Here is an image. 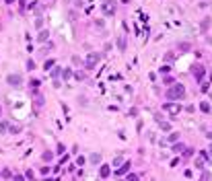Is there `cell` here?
Here are the masks:
<instances>
[{"label": "cell", "instance_id": "1", "mask_svg": "<svg viewBox=\"0 0 212 181\" xmlns=\"http://www.w3.org/2000/svg\"><path fill=\"white\" fill-rule=\"evenodd\" d=\"M183 97H185V86L183 84H179V82L169 84V88H167V99L169 101H179Z\"/></svg>", "mask_w": 212, "mask_h": 181}, {"label": "cell", "instance_id": "2", "mask_svg": "<svg viewBox=\"0 0 212 181\" xmlns=\"http://www.w3.org/2000/svg\"><path fill=\"white\" fill-rule=\"evenodd\" d=\"M101 10H103L105 17H113L115 10H117V2H115V0H105L103 6H101Z\"/></svg>", "mask_w": 212, "mask_h": 181}, {"label": "cell", "instance_id": "3", "mask_svg": "<svg viewBox=\"0 0 212 181\" xmlns=\"http://www.w3.org/2000/svg\"><path fill=\"white\" fill-rule=\"evenodd\" d=\"M163 109H165V111H169V115H173V117H175V115H179V111H181V107H179L175 101L165 103V105H163Z\"/></svg>", "mask_w": 212, "mask_h": 181}, {"label": "cell", "instance_id": "4", "mask_svg": "<svg viewBox=\"0 0 212 181\" xmlns=\"http://www.w3.org/2000/svg\"><path fill=\"white\" fill-rule=\"evenodd\" d=\"M99 60H101V56H99V54H89V56H87V60H85V66L91 70V68H95V66H97V62H99Z\"/></svg>", "mask_w": 212, "mask_h": 181}, {"label": "cell", "instance_id": "5", "mask_svg": "<svg viewBox=\"0 0 212 181\" xmlns=\"http://www.w3.org/2000/svg\"><path fill=\"white\" fill-rule=\"evenodd\" d=\"M6 82L12 84V86H21V84H23V78H21L19 74H8V76H6Z\"/></svg>", "mask_w": 212, "mask_h": 181}, {"label": "cell", "instance_id": "6", "mask_svg": "<svg viewBox=\"0 0 212 181\" xmlns=\"http://www.w3.org/2000/svg\"><path fill=\"white\" fill-rule=\"evenodd\" d=\"M192 72H194V76H196L198 80H202V76H204V66L194 64V66H192Z\"/></svg>", "mask_w": 212, "mask_h": 181}, {"label": "cell", "instance_id": "7", "mask_svg": "<svg viewBox=\"0 0 212 181\" xmlns=\"http://www.w3.org/2000/svg\"><path fill=\"white\" fill-rule=\"evenodd\" d=\"M130 167H132L130 163H124V167H120V169L115 171V177H122V175H126V173L130 171Z\"/></svg>", "mask_w": 212, "mask_h": 181}, {"label": "cell", "instance_id": "8", "mask_svg": "<svg viewBox=\"0 0 212 181\" xmlns=\"http://www.w3.org/2000/svg\"><path fill=\"white\" fill-rule=\"evenodd\" d=\"M99 175H101L103 179H107V177L111 175V169H109V165H101V169H99Z\"/></svg>", "mask_w": 212, "mask_h": 181}, {"label": "cell", "instance_id": "9", "mask_svg": "<svg viewBox=\"0 0 212 181\" xmlns=\"http://www.w3.org/2000/svg\"><path fill=\"white\" fill-rule=\"evenodd\" d=\"M91 163H95V165L101 163V154H99V152H93V154H91Z\"/></svg>", "mask_w": 212, "mask_h": 181}, {"label": "cell", "instance_id": "10", "mask_svg": "<svg viewBox=\"0 0 212 181\" xmlns=\"http://www.w3.org/2000/svg\"><path fill=\"white\" fill-rule=\"evenodd\" d=\"M117 48H120V52L126 50V37H120V39H117Z\"/></svg>", "mask_w": 212, "mask_h": 181}, {"label": "cell", "instance_id": "11", "mask_svg": "<svg viewBox=\"0 0 212 181\" xmlns=\"http://www.w3.org/2000/svg\"><path fill=\"white\" fill-rule=\"evenodd\" d=\"M183 148H185V146H183V144H179V142H173V146H171V150H173V152H181Z\"/></svg>", "mask_w": 212, "mask_h": 181}, {"label": "cell", "instance_id": "12", "mask_svg": "<svg viewBox=\"0 0 212 181\" xmlns=\"http://www.w3.org/2000/svg\"><path fill=\"white\" fill-rule=\"evenodd\" d=\"M177 138H179V134H175V132H171V134L167 136V142H171V144H173V142H177Z\"/></svg>", "mask_w": 212, "mask_h": 181}, {"label": "cell", "instance_id": "13", "mask_svg": "<svg viewBox=\"0 0 212 181\" xmlns=\"http://www.w3.org/2000/svg\"><path fill=\"white\" fill-rule=\"evenodd\" d=\"M48 37H50V33H48V31H39V35H37V39H39V41H48Z\"/></svg>", "mask_w": 212, "mask_h": 181}, {"label": "cell", "instance_id": "14", "mask_svg": "<svg viewBox=\"0 0 212 181\" xmlns=\"http://www.w3.org/2000/svg\"><path fill=\"white\" fill-rule=\"evenodd\" d=\"M8 132V122H0V134H6Z\"/></svg>", "mask_w": 212, "mask_h": 181}, {"label": "cell", "instance_id": "15", "mask_svg": "<svg viewBox=\"0 0 212 181\" xmlns=\"http://www.w3.org/2000/svg\"><path fill=\"white\" fill-rule=\"evenodd\" d=\"M52 158H54V152L52 150H45L43 152V161H52Z\"/></svg>", "mask_w": 212, "mask_h": 181}, {"label": "cell", "instance_id": "16", "mask_svg": "<svg viewBox=\"0 0 212 181\" xmlns=\"http://www.w3.org/2000/svg\"><path fill=\"white\" fill-rule=\"evenodd\" d=\"M60 74H62V70H60V68L56 66V70H52V80H56V78H58Z\"/></svg>", "mask_w": 212, "mask_h": 181}, {"label": "cell", "instance_id": "17", "mask_svg": "<svg viewBox=\"0 0 212 181\" xmlns=\"http://www.w3.org/2000/svg\"><path fill=\"white\" fill-rule=\"evenodd\" d=\"M54 64H56L54 60H48V62L43 64V68H45V70H52V66H54Z\"/></svg>", "mask_w": 212, "mask_h": 181}, {"label": "cell", "instance_id": "18", "mask_svg": "<svg viewBox=\"0 0 212 181\" xmlns=\"http://www.w3.org/2000/svg\"><path fill=\"white\" fill-rule=\"evenodd\" d=\"M62 76H64V80H68L70 76H72V72H70L68 68H66V70H62Z\"/></svg>", "mask_w": 212, "mask_h": 181}, {"label": "cell", "instance_id": "19", "mask_svg": "<svg viewBox=\"0 0 212 181\" xmlns=\"http://www.w3.org/2000/svg\"><path fill=\"white\" fill-rule=\"evenodd\" d=\"M29 84H31V86H33V88H37V86H39V84H41V80H37V78H33V80H31V82H29Z\"/></svg>", "mask_w": 212, "mask_h": 181}, {"label": "cell", "instance_id": "20", "mask_svg": "<svg viewBox=\"0 0 212 181\" xmlns=\"http://www.w3.org/2000/svg\"><path fill=\"white\" fill-rule=\"evenodd\" d=\"M181 152H183V156H185V158H190V156H192V154H194V152H192V150H190V148H187V150H185V148H183V150H181Z\"/></svg>", "mask_w": 212, "mask_h": 181}, {"label": "cell", "instance_id": "21", "mask_svg": "<svg viewBox=\"0 0 212 181\" xmlns=\"http://www.w3.org/2000/svg\"><path fill=\"white\" fill-rule=\"evenodd\" d=\"M27 70H35V62H33V60L27 62Z\"/></svg>", "mask_w": 212, "mask_h": 181}, {"label": "cell", "instance_id": "22", "mask_svg": "<svg viewBox=\"0 0 212 181\" xmlns=\"http://www.w3.org/2000/svg\"><path fill=\"white\" fill-rule=\"evenodd\" d=\"M200 109H202V111H210V105H208V103H204V101H202V105H200Z\"/></svg>", "mask_w": 212, "mask_h": 181}, {"label": "cell", "instance_id": "23", "mask_svg": "<svg viewBox=\"0 0 212 181\" xmlns=\"http://www.w3.org/2000/svg\"><path fill=\"white\" fill-rule=\"evenodd\" d=\"M126 177H128V179H130V181H136V179H138V175H136V173H128V175H126Z\"/></svg>", "mask_w": 212, "mask_h": 181}, {"label": "cell", "instance_id": "24", "mask_svg": "<svg viewBox=\"0 0 212 181\" xmlns=\"http://www.w3.org/2000/svg\"><path fill=\"white\" fill-rule=\"evenodd\" d=\"M159 126H161V130H169V124L167 122H159Z\"/></svg>", "mask_w": 212, "mask_h": 181}, {"label": "cell", "instance_id": "25", "mask_svg": "<svg viewBox=\"0 0 212 181\" xmlns=\"http://www.w3.org/2000/svg\"><path fill=\"white\" fill-rule=\"evenodd\" d=\"M56 152H58V154H64V152H66V150H64V144H58V150H56Z\"/></svg>", "mask_w": 212, "mask_h": 181}, {"label": "cell", "instance_id": "26", "mask_svg": "<svg viewBox=\"0 0 212 181\" xmlns=\"http://www.w3.org/2000/svg\"><path fill=\"white\" fill-rule=\"evenodd\" d=\"M33 177H35L33 171H27V173H25V179H33Z\"/></svg>", "mask_w": 212, "mask_h": 181}, {"label": "cell", "instance_id": "27", "mask_svg": "<svg viewBox=\"0 0 212 181\" xmlns=\"http://www.w3.org/2000/svg\"><path fill=\"white\" fill-rule=\"evenodd\" d=\"M169 70H171V66H167V64L161 66V72H169Z\"/></svg>", "mask_w": 212, "mask_h": 181}, {"label": "cell", "instance_id": "28", "mask_svg": "<svg viewBox=\"0 0 212 181\" xmlns=\"http://www.w3.org/2000/svg\"><path fill=\"white\" fill-rule=\"evenodd\" d=\"M41 25H43V19H37V21H35V27H37V29H39V27H41Z\"/></svg>", "mask_w": 212, "mask_h": 181}, {"label": "cell", "instance_id": "29", "mask_svg": "<svg viewBox=\"0 0 212 181\" xmlns=\"http://www.w3.org/2000/svg\"><path fill=\"white\" fill-rule=\"evenodd\" d=\"M173 82H175V80H173L171 76H167V78H165V84H173Z\"/></svg>", "mask_w": 212, "mask_h": 181}, {"label": "cell", "instance_id": "30", "mask_svg": "<svg viewBox=\"0 0 212 181\" xmlns=\"http://www.w3.org/2000/svg\"><path fill=\"white\" fill-rule=\"evenodd\" d=\"M2 177H6V179H8V177H10V171H8V169H4V171H2Z\"/></svg>", "mask_w": 212, "mask_h": 181}, {"label": "cell", "instance_id": "31", "mask_svg": "<svg viewBox=\"0 0 212 181\" xmlns=\"http://www.w3.org/2000/svg\"><path fill=\"white\" fill-rule=\"evenodd\" d=\"M208 150H210V152H208V154H210V158H212V144H210V148H208Z\"/></svg>", "mask_w": 212, "mask_h": 181}, {"label": "cell", "instance_id": "32", "mask_svg": "<svg viewBox=\"0 0 212 181\" xmlns=\"http://www.w3.org/2000/svg\"><path fill=\"white\" fill-rule=\"evenodd\" d=\"M12 2H15V0H6V4H12Z\"/></svg>", "mask_w": 212, "mask_h": 181}, {"label": "cell", "instance_id": "33", "mask_svg": "<svg viewBox=\"0 0 212 181\" xmlns=\"http://www.w3.org/2000/svg\"><path fill=\"white\" fill-rule=\"evenodd\" d=\"M0 113H2V105H0Z\"/></svg>", "mask_w": 212, "mask_h": 181}]
</instances>
